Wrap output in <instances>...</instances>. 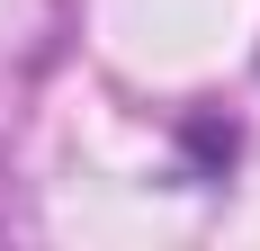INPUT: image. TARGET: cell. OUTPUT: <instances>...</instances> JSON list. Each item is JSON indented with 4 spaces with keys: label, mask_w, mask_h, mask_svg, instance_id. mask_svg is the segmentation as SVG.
I'll return each instance as SVG.
<instances>
[]
</instances>
